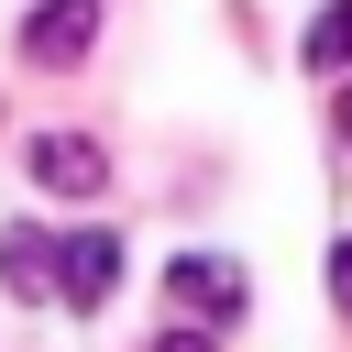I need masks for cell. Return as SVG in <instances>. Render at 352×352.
<instances>
[{
    "mask_svg": "<svg viewBox=\"0 0 352 352\" xmlns=\"http://www.w3.org/2000/svg\"><path fill=\"white\" fill-rule=\"evenodd\" d=\"M242 297H253V286H242L231 253H176V264H165V308H187V319H209V330L242 319Z\"/></svg>",
    "mask_w": 352,
    "mask_h": 352,
    "instance_id": "6da1fadb",
    "label": "cell"
},
{
    "mask_svg": "<svg viewBox=\"0 0 352 352\" xmlns=\"http://www.w3.org/2000/svg\"><path fill=\"white\" fill-rule=\"evenodd\" d=\"M22 165H33V187H44V198H99V187H110V154H99L88 132H33V143H22Z\"/></svg>",
    "mask_w": 352,
    "mask_h": 352,
    "instance_id": "7a4b0ae2",
    "label": "cell"
},
{
    "mask_svg": "<svg viewBox=\"0 0 352 352\" xmlns=\"http://www.w3.org/2000/svg\"><path fill=\"white\" fill-rule=\"evenodd\" d=\"M55 297L66 308H110L121 297V231H66L55 242Z\"/></svg>",
    "mask_w": 352,
    "mask_h": 352,
    "instance_id": "3957f363",
    "label": "cell"
},
{
    "mask_svg": "<svg viewBox=\"0 0 352 352\" xmlns=\"http://www.w3.org/2000/svg\"><path fill=\"white\" fill-rule=\"evenodd\" d=\"M99 44V0H33L22 22V66H77Z\"/></svg>",
    "mask_w": 352,
    "mask_h": 352,
    "instance_id": "277c9868",
    "label": "cell"
},
{
    "mask_svg": "<svg viewBox=\"0 0 352 352\" xmlns=\"http://www.w3.org/2000/svg\"><path fill=\"white\" fill-rule=\"evenodd\" d=\"M0 286H11V297H55V242H44L33 220L0 231Z\"/></svg>",
    "mask_w": 352,
    "mask_h": 352,
    "instance_id": "5b68a950",
    "label": "cell"
},
{
    "mask_svg": "<svg viewBox=\"0 0 352 352\" xmlns=\"http://www.w3.org/2000/svg\"><path fill=\"white\" fill-rule=\"evenodd\" d=\"M308 66H319V77H341V66H352V0H330V11L308 22Z\"/></svg>",
    "mask_w": 352,
    "mask_h": 352,
    "instance_id": "8992f818",
    "label": "cell"
},
{
    "mask_svg": "<svg viewBox=\"0 0 352 352\" xmlns=\"http://www.w3.org/2000/svg\"><path fill=\"white\" fill-rule=\"evenodd\" d=\"M154 352H220V330H209V319H165V330H154Z\"/></svg>",
    "mask_w": 352,
    "mask_h": 352,
    "instance_id": "52a82bcc",
    "label": "cell"
},
{
    "mask_svg": "<svg viewBox=\"0 0 352 352\" xmlns=\"http://www.w3.org/2000/svg\"><path fill=\"white\" fill-rule=\"evenodd\" d=\"M330 308H341V319H352V231H341V242H330Z\"/></svg>",
    "mask_w": 352,
    "mask_h": 352,
    "instance_id": "ba28073f",
    "label": "cell"
},
{
    "mask_svg": "<svg viewBox=\"0 0 352 352\" xmlns=\"http://www.w3.org/2000/svg\"><path fill=\"white\" fill-rule=\"evenodd\" d=\"M330 132H341V143H352V88H341V99H330Z\"/></svg>",
    "mask_w": 352,
    "mask_h": 352,
    "instance_id": "9c48e42d",
    "label": "cell"
}]
</instances>
